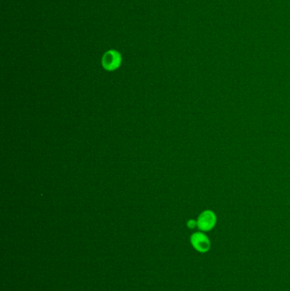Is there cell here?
<instances>
[{
    "instance_id": "obj_3",
    "label": "cell",
    "mask_w": 290,
    "mask_h": 291,
    "mask_svg": "<svg viewBox=\"0 0 290 291\" xmlns=\"http://www.w3.org/2000/svg\"><path fill=\"white\" fill-rule=\"evenodd\" d=\"M216 223V216L215 213L211 210H206L199 216V219L197 221V224L199 228L201 231L207 232L215 226Z\"/></svg>"
},
{
    "instance_id": "obj_1",
    "label": "cell",
    "mask_w": 290,
    "mask_h": 291,
    "mask_svg": "<svg viewBox=\"0 0 290 291\" xmlns=\"http://www.w3.org/2000/svg\"><path fill=\"white\" fill-rule=\"evenodd\" d=\"M191 243L193 248L200 253H206L210 249V241L209 238L202 232H195L191 237Z\"/></svg>"
},
{
    "instance_id": "obj_2",
    "label": "cell",
    "mask_w": 290,
    "mask_h": 291,
    "mask_svg": "<svg viewBox=\"0 0 290 291\" xmlns=\"http://www.w3.org/2000/svg\"><path fill=\"white\" fill-rule=\"evenodd\" d=\"M121 56L116 50H110L102 57V66L108 71H114L121 64Z\"/></svg>"
},
{
    "instance_id": "obj_4",
    "label": "cell",
    "mask_w": 290,
    "mask_h": 291,
    "mask_svg": "<svg viewBox=\"0 0 290 291\" xmlns=\"http://www.w3.org/2000/svg\"><path fill=\"white\" fill-rule=\"evenodd\" d=\"M187 226L189 228H194L196 226H198V224H197V222H195V221L190 220L189 222L187 223Z\"/></svg>"
}]
</instances>
